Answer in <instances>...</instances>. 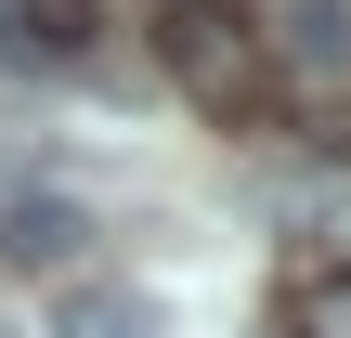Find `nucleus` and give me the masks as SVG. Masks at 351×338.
<instances>
[{
	"instance_id": "obj_5",
	"label": "nucleus",
	"mask_w": 351,
	"mask_h": 338,
	"mask_svg": "<svg viewBox=\"0 0 351 338\" xmlns=\"http://www.w3.org/2000/svg\"><path fill=\"white\" fill-rule=\"evenodd\" d=\"M274 338H351V261H300L274 300Z\"/></svg>"
},
{
	"instance_id": "obj_6",
	"label": "nucleus",
	"mask_w": 351,
	"mask_h": 338,
	"mask_svg": "<svg viewBox=\"0 0 351 338\" xmlns=\"http://www.w3.org/2000/svg\"><path fill=\"white\" fill-rule=\"evenodd\" d=\"M274 52H287L300 78H339L351 65V0H287V13H274Z\"/></svg>"
},
{
	"instance_id": "obj_1",
	"label": "nucleus",
	"mask_w": 351,
	"mask_h": 338,
	"mask_svg": "<svg viewBox=\"0 0 351 338\" xmlns=\"http://www.w3.org/2000/svg\"><path fill=\"white\" fill-rule=\"evenodd\" d=\"M156 65L195 91V104H247V78H261V39H247V13L234 0H156Z\"/></svg>"
},
{
	"instance_id": "obj_2",
	"label": "nucleus",
	"mask_w": 351,
	"mask_h": 338,
	"mask_svg": "<svg viewBox=\"0 0 351 338\" xmlns=\"http://www.w3.org/2000/svg\"><path fill=\"white\" fill-rule=\"evenodd\" d=\"M78 248H91L78 195H0V261L13 274H78Z\"/></svg>"
},
{
	"instance_id": "obj_4",
	"label": "nucleus",
	"mask_w": 351,
	"mask_h": 338,
	"mask_svg": "<svg viewBox=\"0 0 351 338\" xmlns=\"http://www.w3.org/2000/svg\"><path fill=\"white\" fill-rule=\"evenodd\" d=\"M91 52V0H0V65H78Z\"/></svg>"
},
{
	"instance_id": "obj_3",
	"label": "nucleus",
	"mask_w": 351,
	"mask_h": 338,
	"mask_svg": "<svg viewBox=\"0 0 351 338\" xmlns=\"http://www.w3.org/2000/svg\"><path fill=\"white\" fill-rule=\"evenodd\" d=\"M52 338H156V300L104 274H52Z\"/></svg>"
}]
</instances>
